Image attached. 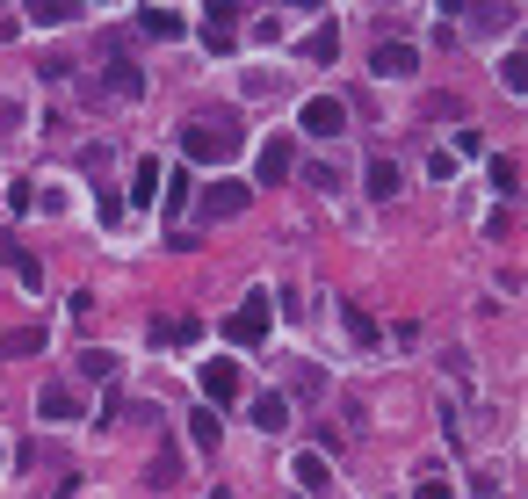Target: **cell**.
<instances>
[{
    "mask_svg": "<svg viewBox=\"0 0 528 499\" xmlns=\"http://www.w3.org/2000/svg\"><path fill=\"white\" fill-rule=\"evenodd\" d=\"M181 152H189V160H232L239 152V123L232 116H189L181 123Z\"/></svg>",
    "mask_w": 528,
    "mask_h": 499,
    "instance_id": "cell-1",
    "label": "cell"
},
{
    "mask_svg": "<svg viewBox=\"0 0 528 499\" xmlns=\"http://www.w3.org/2000/svg\"><path fill=\"white\" fill-rule=\"evenodd\" d=\"M297 131H304V138H340V131H348V102L312 95V102H304V116H297Z\"/></svg>",
    "mask_w": 528,
    "mask_h": 499,
    "instance_id": "cell-2",
    "label": "cell"
},
{
    "mask_svg": "<svg viewBox=\"0 0 528 499\" xmlns=\"http://www.w3.org/2000/svg\"><path fill=\"white\" fill-rule=\"evenodd\" d=\"M225 333L239 340V348H261V340H268V297L254 290V297H246V304L232 311V319H225Z\"/></svg>",
    "mask_w": 528,
    "mask_h": 499,
    "instance_id": "cell-3",
    "label": "cell"
},
{
    "mask_svg": "<svg viewBox=\"0 0 528 499\" xmlns=\"http://www.w3.org/2000/svg\"><path fill=\"white\" fill-rule=\"evenodd\" d=\"M290 167H297V145H290V138H268L261 160H254V181H261V189H275V181H290Z\"/></svg>",
    "mask_w": 528,
    "mask_h": 499,
    "instance_id": "cell-4",
    "label": "cell"
},
{
    "mask_svg": "<svg viewBox=\"0 0 528 499\" xmlns=\"http://www.w3.org/2000/svg\"><path fill=\"white\" fill-rule=\"evenodd\" d=\"M203 391H210L217 405H225V398H239V391H246L239 362H232V355H210V362H203Z\"/></svg>",
    "mask_w": 528,
    "mask_h": 499,
    "instance_id": "cell-5",
    "label": "cell"
},
{
    "mask_svg": "<svg viewBox=\"0 0 528 499\" xmlns=\"http://www.w3.org/2000/svg\"><path fill=\"white\" fill-rule=\"evenodd\" d=\"M37 413H44L51 427L80 420V391H73V384H44V391H37Z\"/></svg>",
    "mask_w": 528,
    "mask_h": 499,
    "instance_id": "cell-6",
    "label": "cell"
},
{
    "mask_svg": "<svg viewBox=\"0 0 528 499\" xmlns=\"http://www.w3.org/2000/svg\"><path fill=\"white\" fill-rule=\"evenodd\" d=\"M246 196H254L246 181H210V189H203V217H239Z\"/></svg>",
    "mask_w": 528,
    "mask_h": 499,
    "instance_id": "cell-7",
    "label": "cell"
},
{
    "mask_svg": "<svg viewBox=\"0 0 528 499\" xmlns=\"http://www.w3.org/2000/svg\"><path fill=\"white\" fill-rule=\"evenodd\" d=\"M369 66H377L384 80H406V73H420V51L413 44H377V51H369Z\"/></svg>",
    "mask_w": 528,
    "mask_h": 499,
    "instance_id": "cell-8",
    "label": "cell"
},
{
    "mask_svg": "<svg viewBox=\"0 0 528 499\" xmlns=\"http://www.w3.org/2000/svg\"><path fill=\"white\" fill-rule=\"evenodd\" d=\"M102 73H109V80H102V95H109V102H138V95H145V73H138V66H123V58H109Z\"/></svg>",
    "mask_w": 528,
    "mask_h": 499,
    "instance_id": "cell-9",
    "label": "cell"
},
{
    "mask_svg": "<svg viewBox=\"0 0 528 499\" xmlns=\"http://www.w3.org/2000/svg\"><path fill=\"white\" fill-rule=\"evenodd\" d=\"M254 427H261V434H283V427H290V398L261 391V398H254Z\"/></svg>",
    "mask_w": 528,
    "mask_h": 499,
    "instance_id": "cell-10",
    "label": "cell"
},
{
    "mask_svg": "<svg viewBox=\"0 0 528 499\" xmlns=\"http://www.w3.org/2000/svg\"><path fill=\"white\" fill-rule=\"evenodd\" d=\"M290 478H297L304 492H326V485H333V471H326V456H304V449L290 456Z\"/></svg>",
    "mask_w": 528,
    "mask_h": 499,
    "instance_id": "cell-11",
    "label": "cell"
},
{
    "mask_svg": "<svg viewBox=\"0 0 528 499\" xmlns=\"http://www.w3.org/2000/svg\"><path fill=\"white\" fill-rule=\"evenodd\" d=\"M138 29H145V37H181L189 22H181L174 8H138Z\"/></svg>",
    "mask_w": 528,
    "mask_h": 499,
    "instance_id": "cell-12",
    "label": "cell"
},
{
    "mask_svg": "<svg viewBox=\"0 0 528 499\" xmlns=\"http://www.w3.org/2000/svg\"><path fill=\"white\" fill-rule=\"evenodd\" d=\"M44 348V326H22V333H0V362H15V355H37Z\"/></svg>",
    "mask_w": 528,
    "mask_h": 499,
    "instance_id": "cell-13",
    "label": "cell"
},
{
    "mask_svg": "<svg viewBox=\"0 0 528 499\" xmlns=\"http://www.w3.org/2000/svg\"><path fill=\"white\" fill-rule=\"evenodd\" d=\"M174 478H181V449L167 442L160 456H152V471H145V485H174Z\"/></svg>",
    "mask_w": 528,
    "mask_h": 499,
    "instance_id": "cell-14",
    "label": "cell"
},
{
    "mask_svg": "<svg viewBox=\"0 0 528 499\" xmlns=\"http://www.w3.org/2000/svg\"><path fill=\"white\" fill-rule=\"evenodd\" d=\"M80 8H66V0H37V8H29V22H44V29H58V22H73Z\"/></svg>",
    "mask_w": 528,
    "mask_h": 499,
    "instance_id": "cell-15",
    "label": "cell"
},
{
    "mask_svg": "<svg viewBox=\"0 0 528 499\" xmlns=\"http://www.w3.org/2000/svg\"><path fill=\"white\" fill-rule=\"evenodd\" d=\"M398 181H406V174H398L391 160H377V167H369V196H398Z\"/></svg>",
    "mask_w": 528,
    "mask_h": 499,
    "instance_id": "cell-16",
    "label": "cell"
},
{
    "mask_svg": "<svg viewBox=\"0 0 528 499\" xmlns=\"http://www.w3.org/2000/svg\"><path fill=\"white\" fill-rule=\"evenodd\" d=\"M80 377H95V384L116 377V355H109V348H87V355H80Z\"/></svg>",
    "mask_w": 528,
    "mask_h": 499,
    "instance_id": "cell-17",
    "label": "cell"
},
{
    "mask_svg": "<svg viewBox=\"0 0 528 499\" xmlns=\"http://www.w3.org/2000/svg\"><path fill=\"white\" fill-rule=\"evenodd\" d=\"M138 189H131V203H152V196H160V167H152V160H138Z\"/></svg>",
    "mask_w": 528,
    "mask_h": 499,
    "instance_id": "cell-18",
    "label": "cell"
},
{
    "mask_svg": "<svg viewBox=\"0 0 528 499\" xmlns=\"http://www.w3.org/2000/svg\"><path fill=\"white\" fill-rule=\"evenodd\" d=\"M189 434H196V449H217V413H210V405L189 413Z\"/></svg>",
    "mask_w": 528,
    "mask_h": 499,
    "instance_id": "cell-19",
    "label": "cell"
},
{
    "mask_svg": "<svg viewBox=\"0 0 528 499\" xmlns=\"http://www.w3.org/2000/svg\"><path fill=\"white\" fill-rule=\"evenodd\" d=\"M492 189L514 196V189H521V167H514V160H492Z\"/></svg>",
    "mask_w": 528,
    "mask_h": 499,
    "instance_id": "cell-20",
    "label": "cell"
},
{
    "mask_svg": "<svg viewBox=\"0 0 528 499\" xmlns=\"http://www.w3.org/2000/svg\"><path fill=\"white\" fill-rule=\"evenodd\" d=\"M333 51H340V29L326 22V29H319V37H312V58H319V66H333Z\"/></svg>",
    "mask_w": 528,
    "mask_h": 499,
    "instance_id": "cell-21",
    "label": "cell"
},
{
    "mask_svg": "<svg viewBox=\"0 0 528 499\" xmlns=\"http://www.w3.org/2000/svg\"><path fill=\"white\" fill-rule=\"evenodd\" d=\"M8 268L22 275V283H29V290H37V283H44V268H37V261H29V254H15V246H8Z\"/></svg>",
    "mask_w": 528,
    "mask_h": 499,
    "instance_id": "cell-22",
    "label": "cell"
},
{
    "mask_svg": "<svg viewBox=\"0 0 528 499\" xmlns=\"http://www.w3.org/2000/svg\"><path fill=\"white\" fill-rule=\"evenodd\" d=\"M304 181H312V189H326V196H333V189H340V167H326V160H312V174H304Z\"/></svg>",
    "mask_w": 528,
    "mask_h": 499,
    "instance_id": "cell-23",
    "label": "cell"
},
{
    "mask_svg": "<svg viewBox=\"0 0 528 499\" xmlns=\"http://www.w3.org/2000/svg\"><path fill=\"white\" fill-rule=\"evenodd\" d=\"M203 44L210 51H232V22H203Z\"/></svg>",
    "mask_w": 528,
    "mask_h": 499,
    "instance_id": "cell-24",
    "label": "cell"
}]
</instances>
